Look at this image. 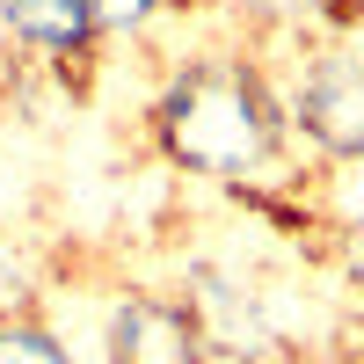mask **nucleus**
<instances>
[{
    "label": "nucleus",
    "mask_w": 364,
    "mask_h": 364,
    "mask_svg": "<svg viewBox=\"0 0 364 364\" xmlns=\"http://www.w3.org/2000/svg\"><path fill=\"white\" fill-rule=\"evenodd\" d=\"M350 37H357V51H364V15H357V22H350Z\"/></svg>",
    "instance_id": "obj_8"
},
{
    "label": "nucleus",
    "mask_w": 364,
    "mask_h": 364,
    "mask_svg": "<svg viewBox=\"0 0 364 364\" xmlns=\"http://www.w3.org/2000/svg\"><path fill=\"white\" fill-rule=\"evenodd\" d=\"M168 8H182V0H95L102 15V44H124V37H146Z\"/></svg>",
    "instance_id": "obj_7"
},
{
    "label": "nucleus",
    "mask_w": 364,
    "mask_h": 364,
    "mask_svg": "<svg viewBox=\"0 0 364 364\" xmlns=\"http://www.w3.org/2000/svg\"><path fill=\"white\" fill-rule=\"evenodd\" d=\"M161 161L204 182H262L291 154V109L255 51H190L146 109Z\"/></svg>",
    "instance_id": "obj_1"
},
{
    "label": "nucleus",
    "mask_w": 364,
    "mask_h": 364,
    "mask_svg": "<svg viewBox=\"0 0 364 364\" xmlns=\"http://www.w3.org/2000/svg\"><path fill=\"white\" fill-rule=\"evenodd\" d=\"M0 364H80V357L44 314L15 306V314H0Z\"/></svg>",
    "instance_id": "obj_6"
},
{
    "label": "nucleus",
    "mask_w": 364,
    "mask_h": 364,
    "mask_svg": "<svg viewBox=\"0 0 364 364\" xmlns=\"http://www.w3.org/2000/svg\"><path fill=\"white\" fill-rule=\"evenodd\" d=\"M0 37L29 51L37 66L80 73L102 51V15L95 0H0Z\"/></svg>",
    "instance_id": "obj_4"
},
{
    "label": "nucleus",
    "mask_w": 364,
    "mask_h": 364,
    "mask_svg": "<svg viewBox=\"0 0 364 364\" xmlns=\"http://www.w3.org/2000/svg\"><path fill=\"white\" fill-rule=\"evenodd\" d=\"M102 364H204V321L190 314V299L117 291L102 321Z\"/></svg>",
    "instance_id": "obj_3"
},
{
    "label": "nucleus",
    "mask_w": 364,
    "mask_h": 364,
    "mask_svg": "<svg viewBox=\"0 0 364 364\" xmlns=\"http://www.w3.org/2000/svg\"><path fill=\"white\" fill-rule=\"evenodd\" d=\"M284 109H291V139H306L321 161H364V51L350 29L299 51Z\"/></svg>",
    "instance_id": "obj_2"
},
{
    "label": "nucleus",
    "mask_w": 364,
    "mask_h": 364,
    "mask_svg": "<svg viewBox=\"0 0 364 364\" xmlns=\"http://www.w3.org/2000/svg\"><path fill=\"white\" fill-rule=\"evenodd\" d=\"M182 8H211V15H233L240 29H262V37H299L314 22H343L350 29V0H182Z\"/></svg>",
    "instance_id": "obj_5"
}]
</instances>
